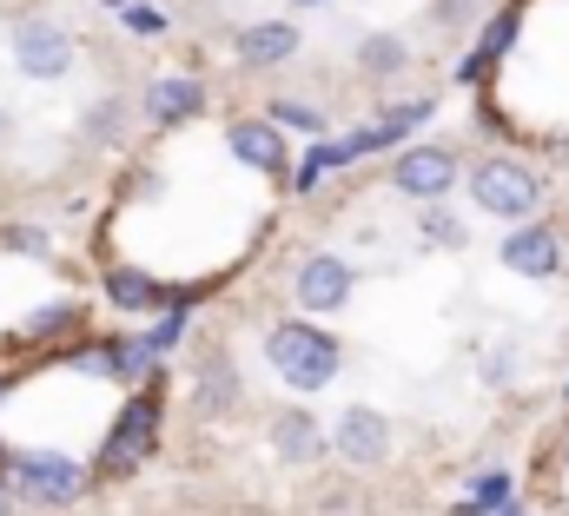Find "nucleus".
<instances>
[{"mask_svg":"<svg viewBox=\"0 0 569 516\" xmlns=\"http://www.w3.org/2000/svg\"><path fill=\"white\" fill-rule=\"evenodd\" d=\"M266 358H272V371H279L284 385L298 390H318L338 378V345L318 331V325H272V338H266Z\"/></svg>","mask_w":569,"mask_h":516,"instance_id":"1","label":"nucleus"},{"mask_svg":"<svg viewBox=\"0 0 569 516\" xmlns=\"http://www.w3.org/2000/svg\"><path fill=\"white\" fill-rule=\"evenodd\" d=\"M470 192H477V206L497 212V219H530L537 199H543V186H537L517 159H483V166L470 172Z\"/></svg>","mask_w":569,"mask_h":516,"instance_id":"2","label":"nucleus"},{"mask_svg":"<svg viewBox=\"0 0 569 516\" xmlns=\"http://www.w3.org/2000/svg\"><path fill=\"white\" fill-rule=\"evenodd\" d=\"M7 484H20V497H40V504H73L80 497V464L60 457V450H33V457H13Z\"/></svg>","mask_w":569,"mask_h":516,"instance_id":"3","label":"nucleus"},{"mask_svg":"<svg viewBox=\"0 0 569 516\" xmlns=\"http://www.w3.org/2000/svg\"><path fill=\"white\" fill-rule=\"evenodd\" d=\"M13 60H20V73H33V80H60V73L73 67V33H60L53 20H20V27H13Z\"/></svg>","mask_w":569,"mask_h":516,"instance_id":"4","label":"nucleus"},{"mask_svg":"<svg viewBox=\"0 0 569 516\" xmlns=\"http://www.w3.org/2000/svg\"><path fill=\"white\" fill-rule=\"evenodd\" d=\"M391 186H398L405 199L430 206V199H443V192L457 186V159H450L443 146H411V152L391 166Z\"/></svg>","mask_w":569,"mask_h":516,"instance_id":"5","label":"nucleus"},{"mask_svg":"<svg viewBox=\"0 0 569 516\" xmlns=\"http://www.w3.org/2000/svg\"><path fill=\"white\" fill-rule=\"evenodd\" d=\"M338 457H351V464H385L391 457V424L378 417V410H345L338 417Z\"/></svg>","mask_w":569,"mask_h":516,"instance_id":"6","label":"nucleus"},{"mask_svg":"<svg viewBox=\"0 0 569 516\" xmlns=\"http://www.w3.org/2000/svg\"><path fill=\"white\" fill-rule=\"evenodd\" d=\"M152 417H159L152 397H133V404H127V417H120L113 437H107V470H133L146 450H152Z\"/></svg>","mask_w":569,"mask_h":516,"instance_id":"7","label":"nucleus"},{"mask_svg":"<svg viewBox=\"0 0 569 516\" xmlns=\"http://www.w3.org/2000/svg\"><path fill=\"white\" fill-rule=\"evenodd\" d=\"M503 265L523 271V278H557V265H563V239H557L550 226H523L517 239H503Z\"/></svg>","mask_w":569,"mask_h":516,"instance_id":"8","label":"nucleus"},{"mask_svg":"<svg viewBox=\"0 0 569 516\" xmlns=\"http://www.w3.org/2000/svg\"><path fill=\"white\" fill-rule=\"evenodd\" d=\"M345 298H351V265L345 258H311L298 271V305L305 311H338Z\"/></svg>","mask_w":569,"mask_h":516,"instance_id":"9","label":"nucleus"},{"mask_svg":"<svg viewBox=\"0 0 569 516\" xmlns=\"http://www.w3.org/2000/svg\"><path fill=\"white\" fill-rule=\"evenodd\" d=\"M298 47H305V33H298L291 20H259V27L239 33V60H246V67H279Z\"/></svg>","mask_w":569,"mask_h":516,"instance_id":"10","label":"nucleus"},{"mask_svg":"<svg viewBox=\"0 0 569 516\" xmlns=\"http://www.w3.org/2000/svg\"><path fill=\"white\" fill-rule=\"evenodd\" d=\"M226 139H232V152H239L246 166H259V172H284V139L266 127V120H239Z\"/></svg>","mask_w":569,"mask_h":516,"instance_id":"11","label":"nucleus"},{"mask_svg":"<svg viewBox=\"0 0 569 516\" xmlns=\"http://www.w3.org/2000/svg\"><path fill=\"white\" fill-rule=\"evenodd\" d=\"M272 450H279L284 464H311L325 450V437H318V424L305 410H284L279 424H272Z\"/></svg>","mask_w":569,"mask_h":516,"instance_id":"12","label":"nucleus"},{"mask_svg":"<svg viewBox=\"0 0 569 516\" xmlns=\"http://www.w3.org/2000/svg\"><path fill=\"white\" fill-rule=\"evenodd\" d=\"M146 107H152V120L172 127V120H192V113L206 107V87H199V80H159V87L146 93Z\"/></svg>","mask_w":569,"mask_h":516,"instance_id":"13","label":"nucleus"},{"mask_svg":"<svg viewBox=\"0 0 569 516\" xmlns=\"http://www.w3.org/2000/svg\"><path fill=\"white\" fill-rule=\"evenodd\" d=\"M107 291H113V305H120V311H146V305H159V285H152L146 271H113V278H107Z\"/></svg>","mask_w":569,"mask_h":516,"instance_id":"14","label":"nucleus"},{"mask_svg":"<svg viewBox=\"0 0 569 516\" xmlns=\"http://www.w3.org/2000/svg\"><path fill=\"white\" fill-rule=\"evenodd\" d=\"M503 504H510V477L497 470V477H483V484L470 490V504H463L457 516H490V510H503Z\"/></svg>","mask_w":569,"mask_h":516,"instance_id":"15","label":"nucleus"},{"mask_svg":"<svg viewBox=\"0 0 569 516\" xmlns=\"http://www.w3.org/2000/svg\"><path fill=\"white\" fill-rule=\"evenodd\" d=\"M405 60H411L405 40H391V33H371V40H365V67H371V73H398Z\"/></svg>","mask_w":569,"mask_h":516,"instance_id":"16","label":"nucleus"},{"mask_svg":"<svg viewBox=\"0 0 569 516\" xmlns=\"http://www.w3.org/2000/svg\"><path fill=\"white\" fill-rule=\"evenodd\" d=\"M232 397H239V378H232V371L212 358V365H206V404H212V410H226Z\"/></svg>","mask_w":569,"mask_h":516,"instance_id":"17","label":"nucleus"},{"mask_svg":"<svg viewBox=\"0 0 569 516\" xmlns=\"http://www.w3.org/2000/svg\"><path fill=\"white\" fill-rule=\"evenodd\" d=\"M425 239H437V246H450V252H457V246H463V226H457L450 212H425Z\"/></svg>","mask_w":569,"mask_h":516,"instance_id":"18","label":"nucleus"},{"mask_svg":"<svg viewBox=\"0 0 569 516\" xmlns=\"http://www.w3.org/2000/svg\"><path fill=\"white\" fill-rule=\"evenodd\" d=\"M510 40H517V13H497V20H490V33H483V47H490V53H503Z\"/></svg>","mask_w":569,"mask_h":516,"instance_id":"19","label":"nucleus"},{"mask_svg":"<svg viewBox=\"0 0 569 516\" xmlns=\"http://www.w3.org/2000/svg\"><path fill=\"white\" fill-rule=\"evenodd\" d=\"M179 331H186V311H172V318H166V325L146 338V351H166V345H179Z\"/></svg>","mask_w":569,"mask_h":516,"instance_id":"20","label":"nucleus"},{"mask_svg":"<svg viewBox=\"0 0 569 516\" xmlns=\"http://www.w3.org/2000/svg\"><path fill=\"white\" fill-rule=\"evenodd\" d=\"M73 318H80L73 305H53V311H40V318H33V331H60V325H73Z\"/></svg>","mask_w":569,"mask_h":516,"instance_id":"21","label":"nucleus"},{"mask_svg":"<svg viewBox=\"0 0 569 516\" xmlns=\"http://www.w3.org/2000/svg\"><path fill=\"white\" fill-rule=\"evenodd\" d=\"M127 27H140V33H159V27H166V20H159V13H152V7H127Z\"/></svg>","mask_w":569,"mask_h":516,"instance_id":"22","label":"nucleus"},{"mask_svg":"<svg viewBox=\"0 0 569 516\" xmlns=\"http://www.w3.org/2000/svg\"><path fill=\"white\" fill-rule=\"evenodd\" d=\"M7 246H20V252L47 258V239H40V232H7Z\"/></svg>","mask_w":569,"mask_h":516,"instance_id":"23","label":"nucleus"},{"mask_svg":"<svg viewBox=\"0 0 569 516\" xmlns=\"http://www.w3.org/2000/svg\"><path fill=\"white\" fill-rule=\"evenodd\" d=\"M279 120H284V127H318V113H311V107H279Z\"/></svg>","mask_w":569,"mask_h":516,"instance_id":"24","label":"nucleus"},{"mask_svg":"<svg viewBox=\"0 0 569 516\" xmlns=\"http://www.w3.org/2000/svg\"><path fill=\"white\" fill-rule=\"evenodd\" d=\"M0 516H13V484L0 477Z\"/></svg>","mask_w":569,"mask_h":516,"instance_id":"25","label":"nucleus"},{"mask_svg":"<svg viewBox=\"0 0 569 516\" xmlns=\"http://www.w3.org/2000/svg\"><path fill=\"white\" fill-rule=\"evenodd\" d=\"M291 7H325V0H291Z\"/></svg>","mask_w":569,"mask_h":516,"instance_id":"26","label":"nucleus"},{"mask_svg":"<svg viewBox=\"0 0 569 516\" xmlns=\"http://www.w3.org/2000/svg\"><path fill=\"white\" fill-rule=\"evenodd\" d=\"M490 516H517V510H490Z\"/></svg>","mask_w":569,"mask_h":516,"instance_id":"27","label":"nucleus"},{"mask_svg":"<svg viewBox=\"0 0 569 516\" xmlns=\"http://www.w3.org/2000/svg\"><path fill=\"white\" fill-rule=\"evenodd\" d=\"M0 132H7V113H0Z\"/></svg>","mask_w":569,"mask_h":516,"instance_id":"28","label":"nucleus"},{"mask_svg":"<svg viewBox=\"0 0 569 516\" xmlns=\"http://www.w3.org/2000/svg\"><path fill=\"white\" fill-rule=\"evenodd\" d=\"M563 457H569V450H563Z\"/></svg>","mask_w":569,"mask_h":516,"instance_id":"29","label":"nucleus"}]
</instances>
